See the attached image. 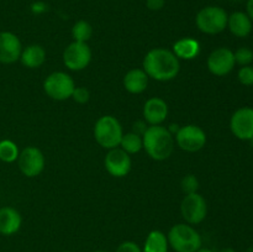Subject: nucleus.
<instances>
[{
  "mask_svg": "<svg viewBox=\"0 0 253 252\" xmlns=\"http://www.w3.org/2000/svg\"><path fill=\"white\" fill-rule=\"evenodd\" d=\"M46 5L43 4L42 1H37V2H34L31 6V10L35 12V14H41V12H44L46 11Z\"/></svg>",
  "mask_w": 253,
  "mask_h": 252,
  "instance_id": "obj_32",
  "label": "nucleus"
},
{
  "mask_svg": "<svg viewBox=\"0 0 253 252\" xmlns=\"http://www.w3.org/2000/svg\"><path fill=\"white\" fill-rule=\"evenodd\" d=\"M207 63L208 68L214 76L224 77L234 69L236 62L231 49L227 47H219L209 54Z\"/></svg>",
  "mask_w": 253,
  "mask_h": 252,
  "instance_id": "obj_12",
  "label": "nucleus"
},
{
  "mask_svg": "<svg viewBox=\"0 0 253 252\" xmlns=\"http://www.w3.org/2000/svg\"><path fill=\"white\" fill-rule=\"evenodd\" d=\"M237 78H239L240 83H241L242 85H253V66L250 64V66L241 67L239 73H237Z\"/></svg>",
  "mask_w": 253,
  "mask_h": 252,
  "instance_id": "obj_27",
  "label": "nucleus"
},
{
  "mask_svg": "<svg viewBox=\"0 0 253 252\" xmlns=\"http://www.w3.org/2000/svg\"><path fill=\"white\" fill-rule=\"evenodd\" d=\"M76 84L73 78L64 72H53L43 82V90L53 100H67L72 98Z\"/></svg>",
  "mask_w": 253,
  "mask_h": 252,
  "instance_id": "obj_6",
  "label": "nucleus"
},
{
  "mask_svg": "<svg viewBox=\"0 0 253 252\" xmlns=\"http://www.w3.org/2000/svg\"><path fill=\"white\" fill-rule=\"evenodd\" d=\"M63 252H69V251H63Z\"/></svg>",
  "mask_w": 253,
  "mask_h": 252,
  "instance_id": "obj_38",
  "label": "nucleus"
},
{
  "mask_svg": "<svg viewBox=\"0 0 253 252\" xmlns=\"http://www.w3.org/2000/svg\"><path fill=\"white\" fill-rule=\"evenodd\" d=\"M220 252H236V251H235L234 249H230V247H227V249L221 250V251H220Z\"/></svg>",
  "mask_w": 253,
  "mask_h": 252,
  "instance_id": "obj_35",
  "label": "nucleus"
},
{
  "mask_svg": "<svg viewBox=\"0 0 253 252\" xmlns=\"http://www.w3.org/2000/svg\"><path fill=\"white\" fill-rule=\"evenodd\" d=\"M105 168L109 174L116 178H123L128 174L131 170V158L128 153H126L123 148H111L106 155Z\"/></svg>",
  "mask_w": 253,
  "mask_h": 252,
  "instance_id": "obj_13",
  "label": "nucleus"
},
{
  "mask_svg": "<svg viewBox=\"0 0 253 252\" xmlns=\"http://www.w3.org/2000/svg\"><path fill=\"white\" fill-rule=\"evenodd\" d=\"M22 224L20 212L11 207H4L0 209V234L4 236H11L16 234Z\"/></svg>",
  "mask_w": 253,
  "mask_h": 252,
  "instance_id": "obj_16",
  "label": "nucleus"
},
{
  "mask_svg": "<svg viewBox=\"0 0 253 252\" xmlns=\"http://www.w3.org/2000/svg\"><path fill=\"white\" fill-rule=\"evenodd\" d=\"M180 212L188 224H200L208 214L207 200L199 193L187 194L180 203Z\"/></svg>",
  "mask_w": 253,
  "mask_h": 252,
  "instance_id": "obj_7",
  "label": "nucleus"
},
{
  "mask_svg": "<svg viewBox=\"0 0 253 252\" xmlns=\"http://www.w3.org/2000/svg\"><path fill=\"white\" fill-rule=\"evenodd\" d=\"M17 165L24 175L29 178L37 177L44 168V156L39 148L30 146L20 152Z\"/></svg>",
  "mask_w": 253,
  "mask_h": 252,
  "instance_id": "obj_10",
  "label": "nucleus"
},
{
  "mask_svg": "<svg viewBox=\"0 0 253 252\" xmlns=\"http://www.w3.org/2000/svg\"><path fill=\"white\" fill-rule=\"evenodd\" d=\"M93 35V27L85 20H79L72 27V36L77 42H88Z\"/></svg>",
  "mask_w": 253,
  "mask_h": 252,
  "instance_id": "obj_23",
  "label": "nucleus"
},
{
  "mask_svg": "<svg viewBox=\"0 0 253 252\" xmlns=\"http://www.w3.org/2000/svg\"><path fill=\"white\" fill-rule=\"evenodd\" d=\"M148 85V76L143 69H131L124 77V86L131 94H141Z\"/></svg>",
  "mask_w": 253,
  "mask_h": 252,
  "instance_id": "obj_18",
  "label": "nucleus"
},
{
  "mask_svg": "<svg viewBox=\"0 0 253 252\" xmlns=\"http://www.w3.org/2000/svg\"><path fill=\"white\" fill-rule=\"evenodd\" d=\"M72 98L76 103L78 104H85L89 101V98H90V93L86 88H83V86H76L73 94H72Z\"/></svg>",
  "mask_w": 253,
  "mask_h": 252,
  "instance_id": "obj_28",
  "label": "nucleus"
},
{
  "mask_svg": "<svg viewBox=\"0 0 253 252\" xmlns=\"http://www.w3.org/2000/svg\"><path fill=\"white\" fill-rule=\"evenodd\" d=\"M21 52V41L16 35L9 31L0 32V63H15L20 59Z\"/></svg>",
  "mask_w": 253,
  "mask_h": 252,
  "instance_id": "obj_14",
  "label": "nucleus"
},
{
  "mask_svg": "<svg viewBox=\"0 0 253 252\" xmlns=\"http://www.w3.org/2000/svg\"><path fill=\"white\" fill-rule=\"evenodd\" d=\"M252 20L244 11H235L229 15L227 27L230 32L236 37H247L252 32Z\"/></svg>",
  "mask_w": 253,
  "mask_h": 252,
  "instance_id": "obj_17",
  "label": "nucleus"
},
{
  "mask_svg": "<svg viewBox=\"0 0 253 252\" xmlns=\"http://www.w3.org/2000/svg\"><path fill=\"white\" fill-rule=\"evenodd\" d=\"M197 252H214V251L210 249H199Z\"/></svg>",
  "mask_w": 253,
  "mask_h": 252,
  "instance_id": "obj_34",
  "label": "nucleus"
},
{
  "mask_svg": "<svg viewBox=\"0 0 253 252\" xmlns=\"http://www.w3.org/2000/svg\"><path fill=\"white\" fill-rule=\"evenodd\" d=\"M93 252H108V251H104V250H96V251H93Z\"/></svg>",
  "mask_w": 253,
  "mask_h": 252,
  "instance_id": "obj_36",
  "label": "nucleus"
},
{
  "mask_svg": "<svg viewBox=\"0 0 253 252\" xmlns=\"http://www.w3.org/2000/svg\"><path fill=\"white\" fill-rule=\"evenodd\" d=\"M168 239L160 230H153L148 234L142 252H168Z\"/></svg>",
  "mask_w": 253,
  "mask_h": 252,
  "instance_id": "obj_21",
  "label": "nucleus"
},
{
  "mask_svg": "<svg viewBox=\"0 0 253 252\" xmlns=\"http://www.w3.org/2000/svg\"><path fill=\"white\" fill-rule=\"evenodd\" d=\"M246 14L249 15L250 19H251L252 21H253V0H247Z\"/></svg>",
  "mask_w": 253,
  "mask_h": 252,
  "instance_id": "obj_33",
  "label": "nucleus"
},
{
  "mask_svg": "<svg viewBox=\"0 0 253 252\" xmlns=\"http://www.w3.org/2000/svg\"><path fill=\"white\" fill-rule=\"evenodd\" d=\"M246 252H253V249H249Z\"/></svg>",
  "mask_w": 253,
  "mask_h": 252,
  "instance_id": "obj_37",
  "label": "nucleus"
},
{
  "mask_svg": "<svg viewBox=\"0 0 253 252\" xmlns=\"http://www.w3.org/2000/svg\"><path fill=\"white\" fill-rule=\"evenodd\" d=\"M179 59L169 49L153 48L143 58V71L148 78L158 82H168L178 76Z\"/></svg>",
  "mask_w": 253,
  "mask_h": 252,
  "instance_id": "obj_1",
  "label": "nucleus"
},
{
  "mask_svg": "<svg viewBox=\"0 0 253 252\" xmlns=\"http://www.w3.org/2000/svg\"><path fill=\"white\" fill-rule=\"evenodd\" d=\"M147 130V126H146V123H143V121H136L135 124H133V131L132 132L137 133V135L142 136L143 133H145V131Z\"/></svg>",
  "mask_w": 253,
  "mask_h": 252,
  "instance_id": "obj_31",
  "label": "nucleus"
},
{
  "mask_svg": "<svg viewBox=\"0 0 253 252\" xmlns=\"http://www.w3.org/2000/svg\"><path fill=\"white\" fill-rule=\"evenodd\" d=\"M166 0H146V6L152 11H158L165 6Z\"/></svg>",
  "mask_w": 253,
  "mask_h": 252,
  "instance_id": "obj_30",
  "label": "nucleus"
},
{
  "mask_svg": "<svg viewBox=\"0 0 253 252\" xmlns=\"http://www.w3.org/2000/svg\"><path fill=\"white\" fill-rule=\"evenodd\" d=\"M116 252H142V250L140 249V246L136 242L125 241L119 245V247L116 249Z\"/></svg>",
  "mask_w": 253,
  "mask_h": 252,
  "instance_id": "obj_29",
  "label": "nucleus"
},
{
  "mask_svg": "<svg viewBox=\"0 0 253 252\" xmlns=\"http://www.w3.org/2000/svg\"><path fill=\"white\" fill-rule=\"evenodd\" d=\"M168 116V105L163 99L151 98L143 105V118L150 125H161Z\"/></svg>",
  "mask_w": 253,
  "mask_h": 252,
  "instance_id": "obj_15",
  "label": "nucleus"
},
{
  "mask_svg": "<svg viewBox=\"0 0 253 252\" xmlns=\"http://www.w3.org/2000/svg\"><path fill=\"white\" fill-rule=\"evenodd\" d=\"M227 19L229 15L225 9L210 5L199 10L195 17V24L203 34L217 35L227 27Z\"/></svg>",
  "mask_w": 253,
  "mask_h": 252,
  "instance_id": "obj_5",
  "label": "nucleus"
},
{
  "mask_svg": "<svg viewBox=\"0 0 253 252\" xmlns=\"http://www.w3.org/2000/svg\"><path fill=\"white\" fill-rule=\"evenodd\" d=\"M123 126L120 121L111 115L101 116L94 126V137L103 148H116L123 138Z\"/></svg>",
  "mask_w": 253,
  "mask_h": 252,
  "instance_id": "obj_4",
  "label": "nucleus"
},
{
  "mask_svg": "<svg viewBox=\"0 0 253 252\" xmlns=\"http://www.w3.org/2000/svg\"><path fill=\"white\" fill-rule=\"evenodd\" d=\"M91 61V49L86 42L73 41L63 52V63L71 71H82Z\"/></svg>",
  "mask_w": 253,
  "mask_h": 252,
  "instance_id": "obj_8",
  "label": "nucleus"
},
{
  "mask_svg": "<svg viewBox=\"0 0 253 252\" xmlns=\"http://www.w3.org/2000/svg\"><path fill=\"white\" fill-rule=\"evenodd\" d=\"M231 132L239 140L249 141L253 138V109L250 106L240 108L232 114L230 120Z\"/></svg>",
  "mask_w": 253,
  "mask_h": 252,
  "instance_id": "obj_11",
  "label": "nucleus"
},
{
  "mask_svg": "<svg viewBox=\"0 0 253 252\" xmlns=\"http://www.w3.org/2000/svg\"><path fill=\"white\" fill-rule=\"evenodd\" d=\"M20 61L27 68H39L46 61V51L40 44H30L22 49Z\"/></svg>",
  "mask_w": 253,
  "mask_h": 252,
  "instance_id": "obj_19",
  "label": "nucleus"
},
{
  "mask_svg": "<svg viewBox=\"0 0 253 252\" xmlns=\"http://www.w3.org/2000/svg\"><path fill=\"white\" fill-rule=\"evenodd\" d=\"M173 53L177 56V58L182 59H194L200 53V44L197 40L192 37H185L180 39L173 44Z\"/></svg>",
  "mask_w": 253,
  "mask_h": 252,
  "instance_id": "obj_20",
  "label": "nucleus"
},
{
  "mask_svg": "<svg viewBox=\"0 0 253 252\" xmlns=\"http://www.w3.org/2000/svg\"><path fill=\"white\" fill-rule=\"evenodd\" d=\"M120 147L128 155H135V153L140 152L143 148L142 136L137 135L135 132L124 133L123 138H121Z\"/></svg>",
  "mask_w": 253,
  "mask_h": 252,
  "instance_id": "obj_22",
  "label": "nucleus"
},
{
  "mask_svg": "<svg viewBox=\"0 0 253 252\" xmlns=\"http://www.w3.org/2000/svg\"><path fill=\"white\" fill-rule=\"evenodd\" d=\"M143 148L155 161H165L172 155L174 138L169 128L161 125H151L142 135Z\"/></svg>",
  "mask_w": 253,
  "mask_h": 252,
  "instance_id": "obj_2",
  "label": "nucleus"
},
{
  "mask_svg": "<svg viewBox=\"0 0 253 252\" xmlns=\"http://www.w3.org/2000/svg\"><path fill=\"white\" fill-rule=\"evenodd\" d=\"M235 62L240 66H250L253 62V51L247 47H240L234 52Z\"/></svg>",
  "mask_w": 253,
  "mask_h": 252,
  "instance_id": "obj_25",
  "label": "nucleus"
},
{
  "mask_svg": "<svg viewBox=\"0 0 253 252\" xmlns=\"http://www.w3.org/2000/svg\"><path fill=\"white\" fill-rule=\"evenodd\" d=\"M168 244L175 252H197L202 249V236L190 225L177 224L167 235Z\"/></svg>",
  "mask_w": 253,
  "mask_h": 252,
  "instance_id": "obj_3",
  "label": "nucleus"
},
{
  "mask_svg": "<svg viewBox=\"0 0 253 252\" xmlns=\"http://www.w3.org/2000/svg\"><path fill=\"white\" fill-rule=\"evenodd\" d=\"M175 141L179 148L187 152H197L207 143V133L200 126L187 125L178 128Z\"/></svg>",
  "mask_w": 253,
  "mask_h": 252,
  "instance_id": "obj_9",
  "label": "nucleus"
},
{
  "mask_svg": "<svg viewBox=\"0 0 253 252\" xmlns=\"http://www.w3.org/2000/svg\"><path fill=\"white\" fill-rule=\"evenodd\" d=\"M19 155L20 152L16 143L10 140L0 141V160L2 162H15L17 160V157H19Z\"/></svg>",
  "mask_w": 253,
  "mask_h": 252,
  "instance_id": "obj_24",
  "label": "nucleus"
},
{
  "mask_svg": "<svg viewBox=\"0 0 253 252\" xmlns=\"http://www.w3.org/2000/svg\"><path fill=\"white\" fill-rule=\"evenodd\" d=\"M180 188H182L183 193L185 195L192 194V193H198V189H199V180H198V178L195 175L188 174L180 182Z\"/></svg>",
  "mask_w": 253,
  "mask_h": 252,
  "instance_id": "obj_26",
  "label": "nucleus"
}]
</instances>
